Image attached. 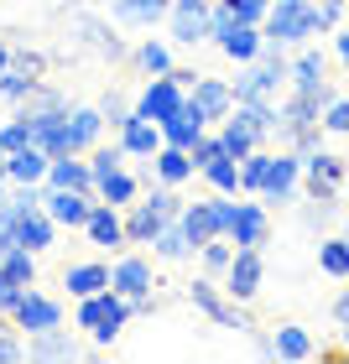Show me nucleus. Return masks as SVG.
Masks as SVG:
<instances>
[{
	"label": "nucleus",
	"instance_id": "f257e3e1",
	"mask_svg": "<svg viewBox=\"0 0 349 364\" xmlns=\"http://www.w3.org/2000/svg\"><path fill=\"white\" fill-rule=\"evenodd\" d=\"M318 125H323V99L318 94H297L287 105H276V125H271V136L281 146H292L297 156H308L313 146H318Z\"/></svg>",
	"mask_w": 349,
	"mask_h": 364
},
{
	"label": "nucleus",
	"instance_id": "f03ea898",
	"mask_svg": "<svg viewBox=\"0 0 349 364\" xmlns=\"http://www.w3.org/2000/svg\"><path fill=\"white\" fill-rule=\"evenodd\" d=\"M130 296H120L115 287H105V291H94V296H78V328H89L94 333V343H115L120 338V328L130 323Z\"/></svg>",
	"mask_w": 349,
	"mask_h": 364
},
{
	"label": "nucleus",
	"instance_id": "7ed1b4c3",
	"mask_svg": "<svg viewBox=\"0 0 349 364\" xmlns=\"http://www.w3.org/2000/svg\"><path fill=\"white\" fill-rule=\"evenodd\" d=\"M177 213H182V198L172 193V182H162L146 203H130V213H125V245H152L162 235V224H172Z\"/></svg>",
	"mask_w": 349,
	"mask_h": 364
},
{
	"label": "nucleus",
	"instance_id": "20e7f679",
	"mask_svg": "<svg viewBox=\"0 0 349 364\" xmlns=\"http://www.w3.org/2000/svg\"><path fill=\"white\" fill-rule=\"evenodd\" d=\"M261 31H266V42H281V47H303L308 37H318L308 0H271V16H266Z\"/></svg>",
	"mask_w": 349,
	"mask_h": 364
},
{
	"label": "nucleus",
	"instance_id": "39448f33",
	"mask_svg": "<svg viewBox=\"0 0 349 364\" xmlns=\"http://www.w3.org/2000/svg\"><path fill=\"white\" fill-rule=\"evenodd\" d=\"M229 193H219V198H198V203H182V229H188V240L198 245V250H204L209 240H219L224 229H229Z\"/></svg>",
	"mask_w": 349,
	"mask_h": 364
},
{
	"label": "nucleus",
	"instance_id": "423d86ee",
	"mask_svg": "<svg viewBox=\"0 0 349 364\" xmlns=\"http://www.w3.org/2000/svg\"><path fill=\"white\" fill-rule=\"evenodd\" d=\"M344 177H349L344 156L323 151V146H313V151L303 156V188H308V198H313V203H334Z\"/></svg>",
	"mask_w": 349,
	"mask_h": 364
},
{
	"label": "nucleus",
	"instance_id": "0eeeda50",
	"mask_svg": "<svg viewBox=\"0 0 349 364\" xmlns=\"http://www.w3.org/2000/svg\"><path fill=\"white\" fill-rule=\"evenodd\" d=\"M188 296H193V307L204 312L209 323H219V328H240V333H251V318L235 307V296H229L214 276H198L193 287H188Z\"/></svg>",
	"mask_w": 349,
	"mask_h": 364
},
{
	"label": "nucleus",
	"instance_id": "6e6552de",
	"mask_svg": "<svg viewBox=\"0 0 349 364\" xmlns=\"http://www.w3.org/2000/svg\"><path fill=\"white\" fill-rule=\"evenodd\" d=\"M188 105V84H182L177 73H157V78H146V89L136 94V114H146V120H172V114Z\"/></svg>",
	"mask_w": 349,
	"mask_h": 364
},
{
	"label": "nucleus",
	"instance_id": "1a4fd4ad",
	"mask_svg": "<svg viewBox=\"0 0 349 364\" xmlns=\"http://www.w3.org/2000/svg\"><path fill=\"white\" fill-rule=\"evenodd\" d=\"M110 287L120 296H130V307H136V312H152V287H157L152 260H146V255H120L110 266Z\"/></svg>",
	"mask_w": 349,
	"mask_h": 364
},
{
	"label": "nucleus",
	"instance_id": "9d476101",
	"mask_svg": "<svg viewBox=\"0 0 349 364\" xmlns=\"http://www.w3.org/2000/svg\"><path fill=\"white\" fill-rule=\"evenodd\" d=\"M63 37H73L78 47H89V53H99V58H125V42L110 31V21H99V16H89V11H73L68 16V26H63Z\"/></svg>",
	"mask_w": 349,
	"mask_h": 364
},
{
	"label": "nucleus",
	"instance_id": "9b49d317",
	"mask_svg": "<svg viewBox=\"0 0 349 364\" xmlns=\"http://www.w3.org/2000/svg\"><path fill=\"white\" fill-rule=\"evenodd\" d=\"M209 11H214V0H172L167 37L182 42V47H198V42L209 37Z\"/></svg>",
	"mask_w": 349,
	"mask_h": 364
},
{
	"label": "nucleus",
	"instance_id": "f8f14e48",
	"mask_svg": "<svg viewBox=\"0 0 349 364\" xmlns=\"http://www.w3.org/2000/svg\"><path fill=\"white\" fill-rule=\"evenodd\" d=\"M94 203H99V193H78V188H47L42 193V208L53 213L58 224H68V229H84Z\"/></svg>",
	"mask_w": 349,
	"mask_h": 364
},
{
	"label": "nucleus",
	"instance_id": "ddd939ff",
	"mask_svg": "<svg viewBox=\"0 0 349 364\" xmlns=\"http://www.w3.org/2000/svg\"><path fill=\"white\" fill-rule=\"evenodd\" d=\"M261 281H266V260L261 250H235V260H229V271H224V291L235 296V302H251V296L261 291Z\"/></svg>",
	"mask_w": 349,
	"mask_h": 364
},
{
	"label": "nucleus",
	"instance_id": "4468645a",
	"mask_svg": "<svg viewBox=\"0 0 349 364\" xmlns=\"http://www.w3.org/2000/svg\"><path fill=\"white\" fill-rule=\"evenodd\" d=\"M297 182H303V156L292 151H276V161H271V177H266V188H261V203H292L297 198Z\"/></svg>",
	"mask_w": 349,
	"mask_h": 364
},
{
	"label": "nucleus",
	"instance_id": "2eb2a0df",
	"mask_svg": "<svg viewBox=\"0 0 349 364\" xmlns=\"http://www.w3.org/2000/svg\"><path fill=\"white\" fill-rule=\"evenodd\" d=\"M229 240H235V250H261L266 235H271V219H266V203H235L229 208V229H224Z\"/></svg>",
	"mask_w": 349,
	"mask_h": 364
},
{
	"label": "nucleus",
	"instance_id": "dca6fc26",
	"mask_svg": "<svg viewBox=\"0 0 349 364\" xmlns=\"http://www.w3.org/2000/svg\"><path fill=\"white\" fill-rule=\"evenodd\" d=\"M16 328H21V333L31 338V333H47V328H63V307L53 302V296H42V291H31L26 287V296L21 302H16Z\"/></svg>",
	"mask_w": 349,
	"mask_h": 364
},
{
	"label": "nucleus",
	"instance_id": "f3484780",
	"mask_svg": "<svg viewBox=\"0 0 349 364\" xmlns=\"http://www.w3.org/2000/svg\"><path fill=\"white\" fill-rule=\"evenodd\" d=\"M31 120V146H42L47 156L68 151V109H21Z\"/></svg>",
	"mask_w": 349,
	"mask_h": 364
},
{
	"label": "nucleus",
	"instance_id": "a211bd4d",
	"mask_svg": "<svg viewBox=\"0 0 349 364\" xmlns=\"http://www.w3.org/2000/svg\"><path fill=\"white\" fill-rule=\"evenodd\" d=\"M323 73H328V63H323V53H313V47H308V53H297L292 68H287V78H292L297 94H318L323 105H328L334 94H328V78H323Z\"/></svg>",
	"mask_w": 349,
	"mask_h": 364
},
{
	"label": "nucleus",
	"instance_id": "6ab92c4d",
	"mask_svg": "<svg viewBox=\"0 0 349 364\" xmlns=\"http://www.w3.org/2000/svg\"><path fill=\"white\" fill-rule=\"evenodd\" d=\"M188 99L209 114V120H224V114L235 109V84H224V78H204V73H198L193 84H188Z\"/></svg>",
	"mask_w": 349,
	"mask_h": 364
},
{
	"label": "nucleus",
	"instance_id": "aec40b11",
	"mask_svg": "<svg viewBox=\"0 0 349 364\" xmlns=\"http://www.w3.org/2000/svg\"><path fill=\"white\" fill-rule=\"evenodd\" d=\"M204 130H209V114L188 99L172 120H162V141H167V146H182V151H193V141L204 136Z\"/></svg>",
	"mask_w": 349,
	"mask_h": 364
},
{
	"label": "nucleus",
	"instance_id": "412c9836",
	"mask_svg": "<svg viewBox=\"0 0 349 364\" xmlns=\"http://www.w3.org/2000/svg\"><path fill=\"white\" fill-rule=\"evenodd\" d=\"M84 235H89V245L120 250V245H125V219H120V208L99 198V203H94V213H89V224H84Z\"/></svg>",
	"mask_w": 349,
	"mask_h": 364
},
{
	"label": "nucleus",
	"instance_id": "4be33fe9",
	"mask_svg": "<svg viewBox=\"0 0 349 364\" xmlns=\"http://www.w3.org/2000/svg\"><path fill=\"white\" fill-rule=\"evenodd\" d=\"M214 42H219V53H224L229 63H256V53L266 47V31L251 26V21H235L224 37H214Z\"/></svg>",
	"mask_w": 349,
	"mask_h": 364
},
{
	"label": "nucleus",
	"instance_id": "5701e85b",
	"mask_svg": "<svg viewBox=\"0 0 349 364\" xmlns=\"http://www.w3.org/2000/svg\"><path fill=\"white\" fill-rule=\"evenodd\" d=\"M47 188H78V193H94V172L89 161H78V151H63L47 161Z\"/></svg>",
	"mask_w": 349,
	"mask_h": 364
},
{
	"label": "nucleus",
	"instance_id": "b1692460",
	"mask_svg": "<svg viewBox=\"0 0 349 364\" xmlns=\"http://www.w3.org/2000/svg\"><path fill=\"white\" fill-rule=\"evenodd\" d=\"M120 146H125V156H157L162 151V125L146 120V114H130L120 125Z\"/></svg>",
	"mask_w": 349,
	"mask_h": 364
},
{
	"label": "nucleus",
	"instance_id": "393cba45",
	"mask_svg": "<svg viewBox=\"0 0 349 364\" xmlns=\"http://www.w3.org/2000/svg\"><path fill=\"white\" fill-rule=\"evenodd\" d=\"M99 130H105V114L99 109H89V105H78V109H68V151H94L99 146Z\"/></svg>",
	"mask_w": 349,
	"mask_h": 364
},
{
	"label": "nucleus",
	"instance_id": "a878e982",
	"mask_svg": "<svg viewBox=\"0 0 349 364\" xmlns=\"http://www.w3.org/2000/svg\"><path fill=\"white\" fill-rule=\"evenodd\" d=\"M152 172L177 188V182H188V177L198 172V161H193V151H182V146H167V141H162V151L152 156Z\"/></svg>",
	"mask_w": 349,
	"mask_h": 364
},
{
	"label": "nucleus",
	"instance_id": "bb28decb",
	"mask_svg": "<svg viewBox=\"0 0 349 364\" xmlns=\"http://www.w3.org/2000/svg\"><path fill=\"white\" fill-rule=\"evenodd\" d=\"M47 156L42 146H21V151H11V161H6V177L11 182H47Z\"/></svg>",
	"mask_w": 349,
	"mask_h": 364
},
{
	"label": "nucleus",
	"instance_id": "cd10ccee",
	"mask_svg": "<svg viewBox=\"0 0 349 364\" xmlns=\"http://www.w3.org/2000/svg\"><path fill=\"white\" fill-rule=\"evenodd\" d=\"M63 287H68V296H94V291L110 287V266H99V260L68 266V271H63Z\"/></svg>",
	"mask_w": 349,
	"mask_h": 364
},
{
	"label": "nucleus",
	"instance_id": "c85d7f7f",
	"mask_svg": "<svg viewBox=\"0 0 349 364\" xmlns=\"http://www.w3.org/2000/svg\"><path fill=\"white\" fill-rule=\"evenodd\" d=\"M110 11L130 26H157V21H167L172 0H110Z\"/></svg>",
	"mask_w": 349,
	"mask_h": 364
},
{
	"label": "nucleus",
	"instance_id": "c756f323",
	"mask_svg": "<svg viewBox=\"0 0 349 364\" xmlns=\"http://www.w3.org/2000/svg\"><path fill=\"white\" fill-rule=\"evenodd\" d=\"M53 235H58V219H53L47 208H37V213H21L16 245H26V250H47V245H53Z\"/></svg>",
	"mask_w": 349,
	"mask_h": 364
},
{
	"label": "nucleus",
	"instance_id": "7c9ffc66",
	"mask_svg": "<svg viewBox=\"0 0 349 364\" xmlns=\"http://www.w3.org/2000/svg\"><path fill=\"white\" fill-rule=\"evenodd\" d=\"M193 250H198V245L188 240V229H182V219L162 224V235L152 240V255H162V260H188Z\"/></svg>",
	"mask_w": 349,
	"mask_h": 364
},
{
	"label": "nucleus",
	"instance_id": "2f4dec72",
	"mask_svg": "<svg viewBox=\"0 0 349 364\" xmlns=\"http://www.w3.org/2000/svg\"><path fill=\"white\" fill-rule=\"evenodd\" d=\"M0 276L31 287V281H37V250H26V245H6V250H0Z\"/></svg>",
	"mask_w": 349,
	"mask_h": 364
},
{
	"label": "nucleus",
	"instance_id": "473e14b6",
	"mask_svg": "<svg viewBox=\"0 0 349 364\" xmlns=\"http://www.w3.org/2000/svg\"><path fill=\"white\" fill-rule=\"evenodd\" d=\"M219 141H224V151L235 156V161H245V156H251L256 146H261V136H256V130L240 120V114H224V130H219Z\"/></svg>",
	"mask_w": 349,
	"mask_h": 364
},
{
	"label": "nucleus",
	"instance_id": "72a5a7b5",
	"mask_svg": "<svg viewBox=\"0 0 349 364\" xmlns=\"http://www.w3.org/2000/svg\"><path fill=\"white\" fill-rule=\"evenodd\" d=\"M26 354H31V359H73L78 349H73V338L63 333V328H47V333H31Z\"/></svg>",
	"mask_w": 349,
	"mask_h": 364
},
{
	"label": "nucleus",
	"instance_id": "f704fd0d",
	"mask_svg": "<svg viewBox=\"0 0 349 364\" xmlns=\"http://www.w3.org/2000/svg\"><path fill=\"white\" fill-rule=\"evenodd\" d=\"M271 338H276V359H313V333H308V328L281 323Z\"/></svg>",
	"mask_w": 349,
	"mask_h": 364
},
{
	"label": "nucleus",
	"instance_id": "c9c22d12",
	"mask_svg": "<svg viewBox=\"0 0 349 364\" xmlns=\"http://www.w3.org/2000/svg\"><path fill=\"white\" fill-rule=\"evenodd\" d=\"M204 177H209L214 193H240V161L229 156V151H219L214 161H204Z\"/></svg>",
	"mask_w": 349,
	"mask_h": 364
},
{
	"label": "nucleus",
	"instance_id": "e433bc0d",
	"mask_svg": "<svg viewBox=\"0 0 349 364\" xmlns=\"http://www.w3.org/2000/svg\"><path fill=\"white\" fill-rule=\"evenodd\" d=\"M271 161H276V151H261V146H256V151L240 161V188L245 193H261L266 177H271Z\"/></svg>",
	"mask_w": 349,
	"mask_h": 364
},
{
	"label": "nucleus",
	"instance_id": "4c0bfd02",
	"mask_svg": "<svg viewBox=\"0 0 349 364\" xmlns=\"http://www.w3.org/2000/svg\"><path fill=\"white\" fill-rule=\"evenodd\" d=\"M318 271H323V276H339V281H349V240H344V235L318 245Z\"/></svg>",
	"mask_w": 349,
	"mask_h": 364
},
{
	"label": "nucleus",
	"instance_id": "58836bf2",
	"mask_svg": "<svg viewBox=\"0 0 349 364\" xmlns=\"http://www.w3.org/2000/svg\"><path fill=\"white\" fill-rule=\"evenodd\" d=\"M125 167V146H94L89 151V172H94V193H99V182H105L110 172H120Z\"/></svg>",
	"mask_w": 349,
	"mask_h": 364
},
{
	"label": "nucleus",
	"instance_id": "ea45409f",
	"mask_svg": "<svg viewBox=\"0 0 349 364\" xmlns=\"http://www.w3.org/2000/svg\"><path fill=\"white\" fill-rule=\"evenodd\" d=\"M99 198H105V203H115V208H130V198H136V177H130L125 167L110 172L105 182H99Z\"/></svg>",
	"mask_w": 349,
	"mask_h": 364
},
{
	"label": "nucleus",
	"instance_id": "a19ab883",
	"mask_svg": "<svg viewBox=\"0 0 349 364\" xmlns=\"http://www.w3.org/2000/svg\"><path fill=\"white\" fill-rule=\"evenodd\" d=\"M198 260H204V271H209V276H224V271H229V260H235V240H229V235L209 240L204 250H198Z\"/></svg>",
	"mask_w": 349,
	"mask_h": 364
},
{
	"label": "nucleus",
	"instance_id": "79ce46f5",
	"mask_svg": "<svg viewBox=\"0 0 349 364\" xmlns=\"http://www.w3.org/2000/svg\"><path fill=\"white\" fill-rule=\"evenodd\" d=\"M136 63H141V68L152 73V78H157V73H172V53H167V42H141V47H136Z\"/></svg>",
	"mask_w": 349,
	"mask_h": 364
},
{
	"label": "nucleus",
	"instance_id": "37998d69",
	"mask_svg": "<svg viewBox=\"0 0 349 364\" xmlns=\"http://www.w3.org/2000/svg\"><path fill=\"white\" fill-rule=\"evenodd\" d=\"M37 84H42V78H31V73H21V68H6V73H0V94L16 99V105L37 94Z\"/></svg>",
	"mask_w": 349,
	"mask_h": 364
},
{
	"label": "nucleus",
	"instance_id": "c03bdc74",
	"mask_svg": "<svg viewBox=\"0 0 349 364\" xmlns=\"http://www.w3.org/2000/svg\"><path fill=\"white\" fill-rule=\"evenodd\" d=\"M99 114H105V125H115V130H120V125L130 120V114H136V105H130V99H125L120 89H110L105 99H99Z\"/></svg>",
	"mask_w": 349,
	"mask_h": 364
},
{
	"label": "nucleus",
	"instance_id": "a18cd8bd",
	"mask_svg": "<svg viewBox=\"0 0 349 364\" xmlns=\"http://www.w3.org/2000/svg\"><path fill=\"white\" fill-rule=\"evenodd\" d=\"M0 146H6V151H21V146H31V120H26V114H16V120L0 125Z\"/></svg>",
	"mask_w": 349,
	"mask_h": 364
},
{
	"label": "nucleus",
	"instance_id": "49530a36",
	"mask_svg": "<svg viewBox=\"0 0 349 364\" xmlns=\"http://www.w3.org/2000/svg\"><path fill=\"white\" fill-rule=\"evenodd\" d=\"M308 11H313V26L318 31H334L339 16H344V0H308Z\"/></svg>",
	"mask_w": 349,
	"mask_h": 364
},
{
	"label": "nucleus",
	"instance_id": "de8ad7c7",
	"mask_svg": "<svg viewBox=\"0 0 349 364\" xmlns=\"http://www.w3.org/2000/svg\"><path fill=\"white\" fill-rule=\"evenodd\" d=\"M323 130L349 136V99H328V105H323Z\"/></svg>",
	"mask_w": 349,
	"mask_h": 364
},
{
	"label": "nucleus",
	"instance_id": "09e8293b",
	"mask_svg": "<svg viewBox=\"0 0 349 364\" xmlns=\"http://www.w3.org/2000/svg\"><path fill=\"white\" fill-rule=\"evenodd\" d=\"M6 203L16 213H37L42 208V193H37V182H16V198H6Z\"/></svg>",
	"mask_w": 349,
	"mask_h": 364
},
{
	"label": "nucleus",
	"instance_id": "8fccbe9b",
	"mask_svg": "<svg viewBox=\"0 0 349 364\" xmlns=\"http://www.w3.org/2000/svg\"><path fill=\"white\" fill-rule=\"evenodd\" d=\"M229 11H235L240 21H251V26H266V16H271V0H235Z\"/></svg>",
	"mask_w": 349,
	"mask_h": 364
},
{
	"label": "nucleus",
	"instance_id": "3c124183",
	"mask_svg": "<svg viewBox=\"0 0 349 364\" xmlns=\"http://www.w3.org/2000/svg\"><path fill=\"white\" fill-rule=\"evenodd\" d=\"M219 151H224V141H219V136H209V130H204V136L193 141V161H198V172H204V161H214Z\"/></svg>",
	"mask_w": 349,
	"mask_h": 364
},
{
	"label": "nucleus",
	"instance_id": "603ef678",
	"mask_svg": "<svg viewBox=\"0 0 349 364\" xmlns=\"http://www.w3.org/2000/svg\"><path fill=\"white\" fill-rule=\"evenodd\" d=\"M16 359H26V338H16L11 328H0V364H16Z\"/></svg>",
	"mask_w": 349,
	"mask_h": 364
},
{
	"label": "nucleus",
	"instance_id": "864d4df0",
	"mask_svg": "<svg viewBox=\"0 0 349 364\" xmlns=\"http://www.w3.org/2000/svg\"><path fill=\"white\" fill-rule=\"evenodd\" d=\"M26 109H68V99H63L58 89H47V84H37V94L26 99Z\"/></svg>",
	"mask_w": 349,
	"mask_h": 364
},
{
	"label": "nucleus",
	"instance_id": "5fc2aeb1",
	"mask_svg": "<svg viewBox=\"0 0 349 364\" xmlns=\"http://www.w3.org/2000/svg\"><path fill=\"white\" fill-rule=\"evenodd\" d=\"M11 68H21V73H31V78H42V73H47V58H42V53H26V47H21V53H11Z\"/></svg>",
	"mask_w": 349,
	"mask_h": 364
},
{
	"label": "nucleus",
	"instance_id": "6e6d98bb",
	"mask_svg": "<svg viewBox=\"0 0 349 364\" xmlns=\"http://www.w3.org/2000/svg\"><path fill=\"white\" fill-rule=\"evenodd\" d=\"M21 296H26V287H21V281L0 276V318H6V312H16V302H21Z\"/></svg>",
	"mask_w": 349,
	"mask_h": 364
},
{
	"label": "nucleus",
	"instance_id": "4d7b16f0",
	"mask_svg": "<svg viewBox=\"0 0 349 364\" xmlns=\"http://www.w3.org/2000/svg\"><path fill=\"white\" fill-rule=\"evenodd\" d=\"M16 229H21V213H16L11 203H0V250L16 245Z\"/></svg>",
	"mask_w": 349,
	"mask_h": 364
},
{
	"label": "nucleus",
	"instance_id": "13d9d810",
	"mask_svg": "<svg viewBox=\"0 0 349 364\" xmlns=\"http://www.w3.org/2000/svg\"><path fill=\"white\" fill-rule=\"evenodd\" d=\"M334 323H339V333H344V343H349V291L334 302Z\"/></svg>",
	"mask_w": 349,
	"mask_h": 364
},
{
	"label": "nucleus",
	"instance_id": "bf43d9fd",
	"mask_svg": "<svg viewBox=\"0 0 349 364\" xmlns=\"http://www.w3.org/2000/svg\"><path fill=\"white\" fill-rule=\"evenodd\" d=\"M334 47H339V63L349 68V31H339V37H334Z\"/></svg>",
	"mask_w": 349,
	"mask_h": 364
},
{
	"label": "nucleus",
	"instance_id": "052dcab7",
	"mask_svg": "<svg viewBox=\"0 0 349 364\" xmlns=\"http://www.w3.org/2000/svg\"><path fill=\"white\" fill-rule=\"evenodd\" d=\"M6 68H11V47L0 42V73H6Z\"/></svg>",
	"mask_w": 349,
	"mask_h": 364
},
{
	"label": "nucleus",
	"instance_id": "680f3d73",
	"mask_svg": "<svg viewBox=\"0 0 349 364\" xmlns=\"http://www.w3.org/2000/svg\"><path fill=\"white\" fill-rule=\"evenodd\" d=\"M6 161H11V151H6V146H0V172H6Z\"/></svg>",
	"mask_w": 349,
	"mask_h": 364
},
{
	"label": "nucleus",
	"instance_id": "e2e57ef3",
	"mask_svg": "<svg viewBox=\"0 0 349 364\" xmlns=\"http://www.w3.org/2000/svg\"><path fill=\"white\" fill-rule=\"evenodd\" d=\"M0 203H6V172H0Z\"/></svg>",
	"mask_w": 349,
	"mask_h": 364
},
{
	"label": "nucleus",
	"instance_id": "0e129e2a",
	"mask_svg": "<svg viewBox=\"0 0 349 364\" xmlns=\"http://www.w3.org/2000/svg\"><path fill=\"white\" fill-rule=\"evenodd\" d=\"M219 6H235V0H219Z\"/></svg>",
	"mask_w": 349,
	"mask_h": 364
},
{
	"label": "nucleus",
	"instance_id": "69168bd1",
	"mask_svg": "<svg viewBox=\"0 0 349 364\" xmlns=\"http://www.w3.org/2000/svg\"><path fill=\"white\" fill-rule=\"evenodd\" d=\"M344 240H349V224H344Z\"/></svg>",
	"mask_w": 349,
	"mask_h": 364
},
{
	"label": "nucleus",
	"instance_id": "338daca9",
	"mask_svg": "<svg viewBox=\"0 0 349 364\" xmlns=\"http://www.w3.org/2000/svg\"><path fill=\"white\" fill-rule=\"evenodd\" d=\"M344 167H349V156H344Z\"/></svg>",
	"mask_w": 349,
	"mask_h": 364
}]
</instances>
